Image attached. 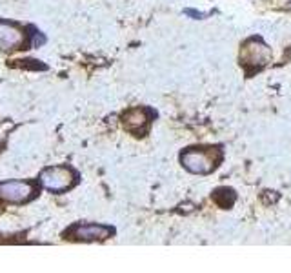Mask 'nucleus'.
<instances>
[{"label":"nucleus","instance_id":"obj_4","mask_svg":"<svg viewBox=\"0 0 291 273\" xmlns=\"http://www.w3.org/2000/svg\"><path fill=\"white\" fill-rule=\"evenodd\" d=\"M182 166L186 168L191 173H211L217 168V158L211 155V151H202V150H188L182 153L180 157Z\"/></svg>","mask_w":291,"mask_h":273},{"label":"nucleus","instance_id":"obj_7","mask_svg":"<svg viewBox=\"0 0 291 273\" xmlns=\"http://www.w3.org/2000/svg\"><path fill=\"white\" fill-rule=\"evenodd\" d=\"M270 57H271V53H270V49H268V46L257 39L246 42L244 47H242V53H241L242 62L248 66H255V64L264 66L268 60H270Z\"/></svg>","mask_w":291,"mask_h":273},{"label":"nucleus","instance_id":"obj_2","mask_svg":"<svg viewBox=\"0 0 291 273\" xmlns=\"http://www.w3.org/2000/svg\"><path fill=\"white\" fill-rule=\"evenodd\" d=\"M115 233L113 228L102 224H73L68 231H64V239L78 240V242H97L110 239Z\"/></svg>","mask_w":291,"mask_h":273},{"label":"nucleus","instance_id":"obj_6","mask_svg":"<svg viewBox=\"0 0 291 273\" xmlns=\"http://www.w3.org/2000/svg\"><path fill=\"white\" fill-rule=\"evenodd\" d=\"M151 117L153 113L148 107H133L122 115V126L135 137H142L148 131V124L151 122Z\"/></svg>","mask_w":291,"mask_h":273},{"label":"nucleus","instance_id":"obj_5","mask_svg":"<svg viewBox=\"0 0 291 273\" xmlns=\"http://www.w3.org/2000/svg\"><path fill=\"white\" fill-rule=\"evenodd\" d=\"M25 46L24 30L13 22L0 20V51H18Z\"/></svg>","mask_w":291,"mask_h":273},{"label":"nucleus","instance_id":"obj_8","mask_svg":"<svg viewBox=\"0 0 291 273\" xmlns=\"http://www.w3.org/2000/svg\"><path fill=\"white\" fill-rule=\"evenodd\" d=\"M235 199H236L235 192L229 189V188H219V189H215V193H213V201H215L217 204L224 209L231 208L233 202H235Z\"/></svg>","mask_w":291,"mask_h":273},{"label":"nucleus","instance_id":"obj_9","mask_svg":"<svg viewBox=\"0 0 291 273\" xmlns=\"http://www.w3.org/2000/svg\"><path fill=\"white\" fill-rule=\"evenodd\" d=\"M15 62H17V60H15ZM25 62H31V60H25ZM13 66H15V68H30V64H20V62H17V64H13ZM33 69H46V66L35 64Z\"/></svg>","mask_w":291,"mask_h":273},{"label":"nucleus","instance_id":"obj_1","mask_svg":"<svg viewBox=\"0 0 291 273\" xmlns=\"http://www.w3.org/2000/svg\"><path fill=\"white\" fill-rule=\"evenodd\" d=\"M76 175L71 168H62V166H53V168H46V170L40 173V182L47 192L53 193H62L66 189L73 188L76 184Z\"/></svg>","mask_w":291,"mask_h":273},{"label":"nucleus","instance_id":"obj_3","mask_svg":"<svg viewBox=\"0 0 291 273\" xmlns=\"http://www.w3.org/2000/svg\"><path fill=\"white\" fill-rule=\"evenodd\" d=\"M37 193L38 192L33 182H22V180L0 182V199L11 204H24V202L33 201Z\"/></svg>","mask_w":291,"mask_h":273}]
</instances>
